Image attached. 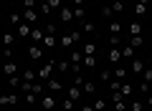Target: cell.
Masks as SVG:
<instances>
[{
	"label": "cell",
	"mask_w": 152,
	"mask_h": 111,
	"mask_svg": "<svg viewBox=\"0 0 152 111\" xmlns=\"http://www.w3.org/2000/svg\"><path fill=\"white\" fill-rule=\"evenodd\" d=\"M129 68H132V73H134V76H140L142 71L147 68V66H145V61H142V58H137V56H134V58H132V66H129Z\"/></svg>",
	"instance_id": "cell-11"
},
{
	"label": "cell",
	"mask_w": 152,
	"mask_h": 111,
	"mask_svg": "<svg viewBox=\"0 0 152 111\" xmlns=\"http://www.w3.org/2000/svg\"><path fill=\"white\" fill-rule=\"evenodd\" d=\"M122 61V48H109V53H107V63L109 66H117Z\"/></svg>",
	"instance_id": "cell-7"
},
{
	"label": "cell",
	"mask_w": 152,
	"mask_h": 111,
	"mask_svg": "<svg viewBox=\"0 0 152 111\" xmlns=\"http://www.w3.org/2000/svg\"><path fill=\"white\" fill-rule=\"evenodd\" d=\"M109 46L112 48H122V36H109Z\"/></svg>",
	"instance_id": "cell-34"
},
{
	"label": "cell",
	"mask_w": 152,
	"mask_h": 111,
	"mask_svg": "<svg viewBox=\"0 0 152 111\" xmlns=\"http://www.w3.org/2000/svg\"><path fill=\"white\" fill-rule=\"evenodd\" d=\"M36 20H38L36 8H26V10H23V23H31V25H36Z\"/></svg>",
	"instance_id": "cell-10"
},
{
	"label": "cell",
	"mask_w": 152,
	"mask_h": 111,
	"mask_svg": "<svg viewBox=\"0 0 152 111\" xmlns=\"http://www.w3.org/2000/svg\"><path fill=\"white\" fill-rule=\"evenodd\" d=\"M150 5H152V0H150Z\"/></svg>",
	"instance_id": "cell-52"
},
{
	"label": "cell",
	"mask_w": 152,
	"mask_h": 111,
	"mask_svg": "<svg viewBox=\"0 0 152 111\" xmlns=\"http://www.w3.org/2000/svg\"><path fill=\"white\" fill-rule=\"evenodd\" d=\"M147 8H150V5H145V3H140V0H137L134 13H137V15H147Z\"/></svg>",
	"instance_id": "cell-33"
},
{
	"label": "cell",
	"mask_w": 152,
	"mask_h": 111,
	"mask_svg": "<svg viewBox=\"0 0 152 111\" xmlns=\"http://www.w3.org/2000/svg\"><path fill=\"white\" fill-rule=\"evenodd\" d=\"M127 43H129V46H132V48L137 51V48H142V43H145V38H142V36H129V41H127Z\"/></svg>",
	"instance_id": "cell-24"
},
{
	"label": "cell",
	"mask_w": 152,
	"mask_h": 111,
	"mask_svg": "<svg viewBox=\"0 0 152 111\" xmlns=\"http://www.w3.org/2000/svg\"><path fill=\"white\" fill-rule=\"evenodd\" d=\"M38 99H41V96H36V94H26V96H23V101H26L28 106H36V101H38Z\"/></svg>",
	"instance_id": "cell-35"
},
{
	"label": "cell",
	"mask_w": 152,
	"mask_h": 111,
	"mask_svg": "<svg viewBox=\"0 0 152 111\" xmlns=\"http://www.w3.org/2000/svg\"><path fill=\"white\" fill-rule=\"evenodd\" d=\"M56 71H58V73H66V71H71V61H69V56H66V58H61L58 63H56Z\"/></svg>",
	"instance_id": "cell-19"
},
{
	"label": "cell",
	"mask_w": 152,
	"mask_h": 111,
	"mask_svg": "<svg viewBox=\"0 0 152 111\" xmlns=\"http://www.w3.org/2000/svg\"><path fill=\"white\" fill-rule=\"evenodd\" d=\"M38 0H23V8H36Z\"/></svg>",
	"instance_id": "cell-47"
},
{
	"label": "cell",
	"mask_w": 152,
	"mask_h": 111,
	"mask_svg": "<svg viewBox=\"0 0 152 111\" xmlns=\"http://www.w3.org/2000/svg\"><path fill=\"white\" fill-rule=\"evenodd\" d=\"M20 83H23L20 76H10V86H13V89H20Z\"/></svg>",
	"instance_id": "cell-41"
},
{
	"label": "cell",
	"mask_w": 152,
	"mask_h": 111,
	"mask_svg": "<svg viewBox=\"0 0 152 111\" xmlns=\"http://www.w3.org/2000/svg\"><path fill=\"white\" fill-rule=\"evenodd\" d=\"M64 94H66V96H69V99H71V101H76V104H79V101H81V99H84V91H81V86H76V83H74V86H69V89H66V91H64Z\"/></svg>",
	"instance_id": "cell-3"
},
{
	"label": "cell",
	"mask_w": 152,
	"mask_h": 111,
	"mask_svg": "<svg viewBox=\"0 0 152 111\" xmlns=\"http://www.w3.org/2000/svg\"><path fill=\"white\" fill-rule=\"evenodd\" d=\"M43 33H46V36H56V25H53V23H48V25L43 28Z\"/></svg>",
	"instance_id": "cell-45"
},
{
	"label": "cell",
	"mask_w": 152,
	"mask_h": 111,
	"mask_svg": "<svg viewBox=\"0 0 152 111\" xmlns=\"http://www.w3.org/2000/svg\"><path fill=\"white\" fill-rule=\"evenodd\" d=\"M74 106H76V101H71L69 96H64V101H61V111H74Z\"/></svg>",
	"instance_id": "cell-30"
},
{
	"label": "cell",
	"mask_w": 152,
	"mask_h": 111,
	"mask_svg": "<svg viewBox=\"0 0 152 111\" xmlns=\"http://www.w3.org/2000/svg\"><path fill=\"white\" fill-rule=\"evenodd\" d=\"M129 109H132V111H145V104L137 99V101H132V104H129Z\"/></svg>",
	"instance_id": "cell-39"
},
{
	"label": "cell",
	"mask_w": 152,
	"mask_h": 111,
	"mask_svg": "<svg viewBox=\"0 0 152 111\" xmlns=\"http://www.w3.org/2000/svg\"><path fill=\"white\" fill-rule=\"evenodd\" d=\"M102 15L112 20V15H114V13H112V5H104V8H102Z\"/></svg>",
	"instance_id": "cell-44"
},
{
	"label": "cell",
	"mask_w": 152,
	"mask_h": 111,
	"mask_svg": "<svg viewBox=\"0 0 152 111\" xmlns=\"http://www.w3.org/2000/svg\"><path fill=\"white\" fill-rule=\"evenodd\" d=\"M150 94H152V89H150Z\"/></svg>",
	"instance_id": "cell-53"
},
{
	"label": "cell",
	"mask_w": 152,
	"mask_h": 111,
	"mask_svg": "<svg viewBox=\"0 0 152 111\" xmlns=\"http://www.w3.org/2000/svg\"><path fill=\"white\" fill-rule=\"evenodd\" d=\"M81 33H84V36H91V33H96V23H91V20L86 18V20L81 23Z\"/></svg>",
	"instance_id": "cell-14"
},
{
	"label": "cell",
	"mask_w": 152,
	"mask_h": 111,
	"mask_svg": "<svg viewBox=\"0 0 152 111\" xmlns=\"http://www.w3.org/2000/svg\"><path fill=\"white\" fill-rule=\"evenodd\" d=\"M74 18L76 23H84L86 20V8H74Z\"/></svg>",
	"instance_id": "cell-27"
},
{
	"label": "cell",
	"mask_w": 152,
	"mask_h": 111,
	"mask_svg": "<svg viewBox=\"0 0 152 111\" xmlns=\"http://www.w3.org/2000/svg\"><path fill=\"white\" fill-rule=\"evenodd\" d=\"M61 5H64V0H48V8H51V10H58Z\"/></svg>",
	"instance_id": "cell-43"
},
{
	"label": "cell",
	"mask_w": 152,
	"mask_h": 111,
	"mask_svg": "<svg viewBox=\"0 0 152 111\" xmlns=\"http://www.w3.org/2000/svg\"><path fill=\"white\" fill-rule=\"evenodd\" d=\"M127 33H129V36H142V25L137 20H132L129 25H127Z\"/></svg>",
	"instance_id": "cell-21"
},
{
	"label": "cell",
	"mask_w": 152,
	"mask_h": 111,
	"mask_svg": "<svg viewBox=\"0 0 152 111\" xmlns=\"http://www.w3.org/2000/svg\"><path fill=\"white\" fill-rule=\"evenodd\" d=\"M43 36H46V33H43V28L33 25V30H31V41H33V43H41V41H43Z\"/></svg>",
	"instance_id": "cell-16"
},
{
	"label": "cell",
	"mask_w": 152,
	"mask_h": 111,
	"mask_svg": "<svg viewBox=\"0 0 152 111\" xmlns=\"http://www.w3.org/2000/svg\"><path fill=\"white\" fill-rule=\"evenodd\" d=\"M81 66H84V68H96V56H84Z\"/></svg>",
	"instance_id": "cell-28"
},
{
	"label": "cell",
	"mask_w": 152,
	"mask_h": 111,
	"mask_svg": "<svg viewBox=\"0 0 152 111\" xmlns=\"http://www.w3.org/2000/svg\"><path fill=\"white\" fill-rule=\"evenodd\" d=\"M99 78H102L104 83H109V81L114 78V73H112V71H109V68H104V71H99Z\"/></svg>",
	"instance_id": "cell-32"
},
{
	"label": "cell",
	"mask_w": 152,
	"mask_h": 111,
	"mask_svg": "<svg viewBox=\"0 0 152 111\" xmlns=\"http://www.w3.org/2000/svg\"><path fill=\"white\" fill-rule=\"evenodd\" d=\"M53 71H56V61H48V63H43L41 68L36 71V73H38V81H43V83H46L48 78H53Z\"/></svg>",
	"instance_id": "cell-1"
},
{
	"label": "cell",
	"mask_w": 152,
	"mask_h": 111,
	"mask_svg": "<svg viewBox=\"0 0 152 111\" xmlns=\"http://www.w3.org/2000/svg\"><path fill=\"white\" fill-rule=\"evenodd\" d=\"M112 13H114V15L124 13V3H122V0H114V3H112Z\"/></svg>",
	"instance_id": "cell-31"
},
{
	"label": "cell",
	"mask_w": 152,
	"mask_h": 111,
	"mask_svg": "<svg viewBox=\"0 0 152 111\" xmlns=\"http://www.w3.org/2000/svg\"><path fill=\"white\" fill-rule=\"evenodd\" d=\"M58 46H61V48H69V51H71V48L76 46V38H74V30H71V33H64V36L58 38Z\"/></svg>",
	"instance_id": "cell-5"
},
{
	"label": "cell",
	"mask_w": 152,
	"mask_h": 111,
	"mask_svg": "<svg viewBox=\"0 0 152 111\" xmlns=\"http://www.w3.org/2000/svg\"><path fill=\"white\" fill-rule=\"evenodd\" d=\"M18 99H20V96H15V94H10V96H0V106H15Z\"/></svg>",
	"instance_id": "cell-17"
},
{
	"label": "cell",
	"mask_w": 152,
	"mask_h": 111,
	"mask_svg": "<svg viewBox=\"0 0 152 111\" xmlns=\"http://www.w3.org/2000/svg\"><path fill=\"white\" fill-rule=\"evenodd\" d=\"M109 33H112V36H122V33H124L122 23L119 20H112V23H109Z\"/></svg>",
	"instance_id": "cell-20"
},
{
	"label": "cell",
	"mask_w": 152,
	"mask_h": 111,
	"mask_svg": "<svg viewBox=\"0 0 152 111\" xmlns=\"http://www.w3.org/2000/svg\"><path fill=\"white\" fill-rule=\"evenodd\" d=\"M13 43H15V36L13 33H3V48H13Z\"/></svg>",
	"instance_id": "cell-29"
},
{
	"label": "cell",
	"mask_w": 152,
	"mask_h": 111,
	"mask_svg": "<svg viewBox=\"0 0 152 111\" xmlns=\"http://www.w3.org/2000/svg\"><path fill=\"white\" fill-rule=\"evenodd\" d=\"M114 78H119V81H127V68H122V66H119V68L114 71Z\"/></svg>",
	"instance_id": "cell-37"
},
{
	"label": "cell",
	"mask_w": 152,
	"mask_h": 111,
	"mask_svg": "<svg viewBox=\"0 0 152 111\" xmlns=\"http://www.w3.org/2000/svg\"><path fill=\"white\" fill-rule=\"evenodd\" d=\"M38 10L43 13V15H48V13H53V10H51V8H48V3H43V5H38Z\"/></svg>",
	"instance_id": "cell-46"
},
{
	"label": "cell",
	"mask_w": 152,
	"mask_h": 111,
	"mask_svg": "<svg viewBox=\"0 0 152 111\" xmlns=\"http://www.w3.org/2000/svg\"><path fill=\"white\" fill-rule=\"evenodd\" d=\"M56 43H58V41H56V36H43L41 46H43V48H56Z\"/></svg>",
	"instance_id": "cell-26"
},
{
	"label": "cell",
	"mask_w": 152,
	"mask_h": 111,
	"mask_svg": "<svg viewBox=\"0 0 152 111\" xmlns=\"http://www.w3.org/2000/svg\"><path fill=\"white\" fill-rule=\"evenodd\" d=\"M79 111H94V106H91V104H84V106H81Z\"/></svg>",
	"instance_id": "cell-48"
},
{
	"label": "cell",
	"mask_w": 152,
	"mask_h": 111,
	"mask_svg": "<svg viewBox=\"0 0 152 111\" xmlns=\"http://www.w3.org/2000/svg\"><path fill=\"white\" fill-rule=\"evenodd\" d=\"M20 78H23V81H38V73H36L33 68H26V71L20 73Z\"/></svg>",
	"instance_id": "cell-23"
},
{
	"label": "cell",
	"mask_w": 152,
	"mask_h": 111,
	"mask_svg": "<svg viewBox=\"0 0 152 111\" xmlns=\"http://www.w3.org/2000/svg\"><path fill=\"white\" fill-rule=\"evenodd\" d=\"M38 106H41V111H53L56 109V96L43 94L41 99H38Z\"/></svg>",
	"instance_id": "cell-2"
},
{
	"label": "cell",
	"mask_w": 152,
	"mask_h": 111,
	"mask_svg": "<svg viewBox=\"0 0 152 111\" xmlns=\"http://www.w3.org/2000/svg\"><path fill=\"white\" fill-rule=\"evenodd\" d=\"M147 109L152 111V96H147Z\"/></svg>",
	"instance_id": "cell-49"
},
{
	"label": "cell",
	"mask_w": 152,
	"mask_h": 111,
	"mask_svg": "<svg viewBox=\"0 0 152 111\" xmlns=\"http://www.w3.org/2000/svg\"><path fill=\"white\" fill-rule=\"evenodd\" d=\"M3 71H5L8 76H18V63H15L13 58H8L5 63H3Z\"/></svg>",
	"instance_id": "cell-12"
},
{
	"label": "cell",
	"mask_w": 152,
	"mask_h": 111,
	"mask_svg": "<svg viewBox=\"0 0 152 111\" xmlns=\"http://www.w3.org/2000/svg\"><path fill=\"white\" fill-rule=\"evenodd\" d=\"M137 89H140V94H150L152 83H147V81H140V86H137Z\"/></svg>",
	"instance_id": "cell-38"
},
{
	"label": "cell",
	"mask_w": 152,
	"mask_h": 111,
	"mask_svg": "<svg viewBox=\"0 0 152 111\" xmlns=\"http://www.w3.org/2000/svg\"><path fill=\"white\" fill-rule=\"evenodd\" d=\"M81 91H84V96H94L96 94V83H94V81H84V86H81Z\"/></svg>",
	"instance_id": "cell-15"
},
{
	"label": "cell",
	"mask_w": 152,
	"mask_h": 111,
	"mask_svg": "<svg viewBox=\"0 0 152 111\" xmlns=\"http://www.w3.org/2000/svg\"><path fill=\"white\" fill-rule=\"evenodd\" d=\"M122 83H124V81H119V78H112V81H109V89H112V94H114V91H119Z\"/></svg>",
	"instance_id": "cell-36"
},
{
	"label": "cell",
	"mask_w": 152,
	"mask_h": 111,
	"mask_svg": "<svg viewBox=\"0 0 152 111\" xmlns=\"http://www.w3.org/2000/svg\"><path fill=\"white\" fill-rule=\"evenodd\" d=\"M91 106H94V111H107V109H109V101H107V99H94Z\"/></svg>",
	"instance_id": "cell-22"
},
{
	"label": "cell",
	"mask_w": 152,
	"mask_h": 111,
	"mask_svg": "<svg viewBox=\"0 0 152 111\" xmlns=\"http://www.w3.org/2000/svg\"><path fill=\"white\" fill-rule=\"evenodd\" d=\"M8 20H10V25H20V23H23V15H18V13H15V15H10Z\"/></svg>",
	"instance_id": "cell-42"
},
{
	"label": "cell",
	"mask_w": 152,
	"mask_h": 111,
	"mask_svg": "<svg viewBox=\"0 0 152 111\" xmlns=\"http://www.w3.org/2000/svg\"><path fill=\"white\" fill-rule=\"evenodd\" d=\"M33 111H41V109H33Z\"/></svg>",
	"instance_id": "cell-51"
},
{
	"label": "cell",
	"mask_w": 152,
	"mask_h": 111,
	"mask_svg": "<svg viewBox=\"0 0 152 111\" xmlns=\"http://www.w3.org/2000/svg\"><path fill=\"white\" fill-rule=\"evenodd\" d=\"M134 53H137V51L129 46V43H124V46H122V58H134Z\"/></svg>",
	"instance_id": "cell-25"
},
{
	"label": "cell",
	"mask_w": 152,
	"mask_h": 111,
	"mask_svg": "<svg viewBox=\"0 0 152 111\" xmlns=\"http://www.w3.org/2000/svg\"><path fill=\"white\" fill-rule=\"evenodd\" d=\"M28 58L41 61V58H43V46H41V43H33V46L28 48Z\"/></svg>",
	"instance_id": "cell-8"
},
{
	"label": "cell",
	"mask_w": 152,
	"mask_h": 111,
	"mask_svg": "<svg viewBox=\"0 0 152 111\" xmlns=\"http://www.w3.org/2000/svg\"><path fill=\"white\" fill-rule=\"evenodd\" d=\"M15 30H18V36H26V38H31L33 25H31V23H20V25H15Z\"/></svg>",
	"instance_id": "cell-18"
},
{
	"label": "cell",
	"mask_w": 152,
	"mask_h": 111,
	"mask_svg": "<svg viewBox=\"0 0 152 111\" xmlns=\"http://www.w3.org/2000/svg\"><path fill=\"white\" fill-rule=\"evenodd\" d=\"M46 91H53V94H64V83H61V78H48L46 81Z\"/></svg>",
	"instance_id": "cell-6"
},
{
	"label": "cell",
	"mask_w": 152,
	"mask_h": 111,
	"mask_svg": "<svg viewBox=\"0 0 152 111\" xmlns=\"http://www.w3.org/2000/svg\"><path fill=\"white\" fill-rule=\"evenodd\" d=\"M142 81H147V83H152V68H145V71H142Z\"/></svg>",
	"instance_id": "cell-40"
},
{
	"label": "cell",
	"mask_w": 152,
	"mask_h": 111,
	"mask_svg": "<svg viewBox=\"0 0 152 111\" xmlns=\"http://www.w3.org/2000/svg\"><path fill=\"white\" fill-rule=\"evenodd\" d=\"M79 48H81V51H84V56H94V53H96V43H94V41H81V43H79Z\"/></svg>",
	"instance_id": "cell-9"
},
{
	"label": "cell",
	"mask_w": 152,
	"mask_h": 111,
	"mask_svg": "<svg viewBox=\"0 0 152 111\" xmlns=\"http://www.w3.org/2000/svg\"><path fill=\"white\" fill-rule=\"evenodd\" d=\"M58 20H61V23H71V20H74V8L61 5V8H58Z\"/></svg>",
	"instance_id": "cell-4"
},
{
	"label": "cell",
	"mask_w": 152,
	"mask_h": 111,
	"mask_svg": "<svg viewBox=\"0 0 152 111\" xmlns=\"http://www.w3.org/2000/svg\"><path fill=\"white\" fill-rule=\"evenodd\" d=\"M43 3H48V0H38V5H43Z\"/></svg>",
	"instance_id": "cell-50"
},
{
	"label": "cell",
	"mask_w": 152,
	"mask_h": 111,
	"mask_svg": "<svg viewBox=\"0 0 152 111\" xmlns=\"http://www.w3.org/2000/svg\"><path fill=\"white\" fill-rule=\"evenodd\" d=\"M119 94H122V99H129V96H134V86H132L129 81H124L122 89H119Z\"/></svg>",
	"instance_id": "cell-13"
}]
</instances>
